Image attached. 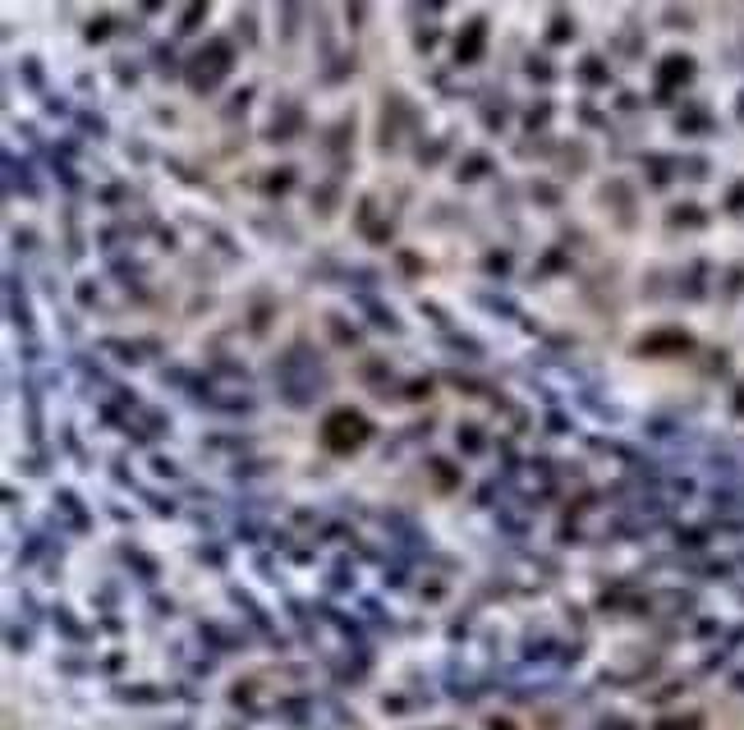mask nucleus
I'll list each match as a JSON object with an SVG mask.
<instances>
[{
  "mask_svg": "<svg viewBox=\"0 0 744 730\" xmlns=\"http://www.w3.org/2000/svg\"><path fill=\"white\" fill-rule=\"evenodd\" d=\"M363 437H368V423L354 414V409H340V414H331L327 418V427H322V441L331 446V450H354V446H363Z\"/></svg>",
  "mask_w": 744,
  "mask_h": 730,
  "instance_id": "obj_1",
  "label": "nucleus"
},
{
  "mask_svg": "<svg viewBox=\"0 0 744 730\" xmlns=\"http://www.w3.org/2000/svg\"><path fill=\"white\" fill-rule=\"evenodd\" d=\"M194 65H202V69H194V88L202 92V88H211V83H217V78L226 74V46L217 42V46H211V56L202 51V56H198Z\"/></svg>",
  "mask_w": 744,
  "mask_h": 730,
  "instance_id": "obj_2",
  "label": "nucleus"
},
{
  "mask_svg": "<svg viewBox=\"0 0 744 730\" xmlns=\"http://www.w3.org/2000/svg\"><path fill=\"white\" fill-rule=\"evenodd\" d=\"M689 74H694V69H689V60H685V56H671L667 69H661V83L671 88V83H680V78H689Z\"/></svg>",
  "mask_w": 744,
  "mask_h": 730,
  "instance_id": "obj_3",
  "label": "nucleus"
},
{
  "mask_svg": "<svg viewBox=\"0 0 744 730\" xmlns=\"http://www.w3.org/2000/svg\"><path fill=\"white\" fill-rule=\"evenodd\" d=\"M657 730H699V721H694V717H685V721H680V717H671V721H661Z\"/></svg>",
  "mask_w": 744,
  "mask_h": 730,
  "instance_id": "obj_4",
  "label": "nucleus"
},
{
  "mask_svg": "<svg viewBox=\"0 0 744 730\" xmlns=\"http://www.w3.org/2000/svg\"><path fill=\"white\" fill-rule=\"evenodd\" d=\"M606 730H634V726H629V721H611Z\"/></svg>",
  "mask_w": 744,
  "mask_h": 730,
  "instance_id": "obj_5",
  "label": "nucleus"
},
{
  "mask_svg": "<svg viewBox=\"0 0 744 730\" xmlns=\"http://www.w3.org/2000/svg\"><path fill=\"white\" fill-rule=\"evenodd\" d=\"M735 409H740V414H744V391H740V400H735Z\"/></svg>",
  "mask_w": 744,
  "mask_h": 730,
  "instance_id": "obj_6",
  "label": "nucleus"
}]
</instances>
